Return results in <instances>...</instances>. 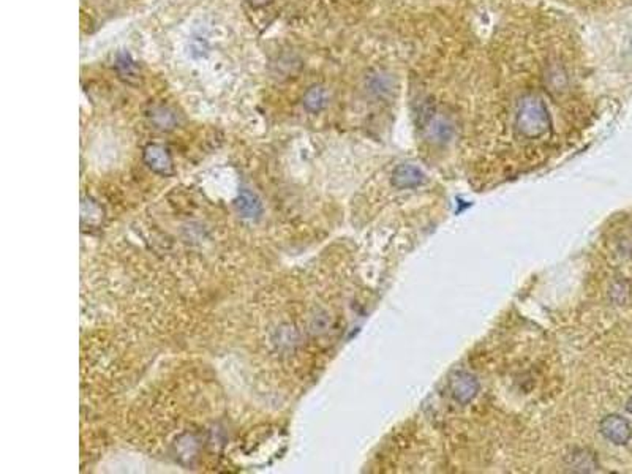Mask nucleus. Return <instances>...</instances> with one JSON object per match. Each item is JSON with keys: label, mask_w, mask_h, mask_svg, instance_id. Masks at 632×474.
<instances>
[{"label": "nucleus", "mask_w": 632, "mask_h": 474, "mask_svg": "<svg viewBox=\"0 0 632 474\" xmlns=\"http://www.w3.org/2000/svg\"><path fill=\"white\" fill-rule=\"evenodd\" d=\"M448 389L457 403L468 405L477 396L479 381L475 375H471L468 372H455L449 378Z\"/></svg>", "instance_id": "1"}, {"label": "nucleus", "mask_w": 632, "mask_h": 474, "mask_svg": "<svg viewBox=\"0 0 632 474\" xmlns=\"http://www.w3.org/2000/svg\"><path fill=\"white\" fill-rule=\"evenodd\" d=\"M600 429L605 439H609L610 443L620 446L626 444L632 435L628 420L618 415H610L607 417H604L601 420Z\"/></svg>", "instance_id": "2"}, {"label": "nucleus", "mask_w": 632, "mask_h": 474, "mask_svg": "<svg viewBox=\"0 0 632 474\" xmlns=\"http://www.w3.org/2000/svg\"><path fill=\"white\" fill-rule=\"evenodd\" d=\"M144 163L160 176H171L174 172L171 153L160 144H149L144 149Z\"/></svg>", "instance_id": "3"}, {"label": "nucleus", "mask_w": 632, "mask_h": 474, "mask_svg": "<svg viewBox=\"0 0 632 474\" xmlns=\"http://www.w3.org/2000/svg\"><path fill=\"white\" fill-rule=\"evenodd\" d=\"M424 182V174L421 170H417L412 165H400L397 166L394 174H392V184L397 189H415Z\"/></svg>", "instance_id": "4"}, {"label": "nucleus", "mask_w": 632, "mask_h": 474, "mask_svg": "<svg viewBox=\"0 0 632 474\" xmlns=\"http://www.w3.org/2000/svg\"><path fill=\"white\" fill-rule=\"evenodd\" d=\"M566 465L571 471L577 473H590L597 468V460L595 454H591L587 449H577L572 451L566 457Z\"/></svg>", "instance_id": "5"}, {"label": "nucleus", "mask_w": 632, "mask_h": 474, "mask_svg": "<svg viewBox=\"0 0 632 474\" xmlns=\"http://www.w3.org/2000/svg\"><path fill=\"white\" fill-rule=\"evenodd\" d=\"M237 211L244 218H250V220H258L261 217L263 213V204L259 201L258 196L255 193H251L249 190H242L241 195L237 198Z\"/></svg>", "instance_id": "6"}, {"label": "nucleus", "mask_w": 632, "mask_h": 474, "mask_svg": "<svg viewBox=\"0 0 632 474\" xmlns=\"http://www.w3.org/2000/svg\"><path fill=\"white\" fill-rule=\"evenodd\" d=\"M116 69H117L119 76H121V79H124L125 83L135 84V85L141 83V73H139V69L136 66V64L133 62L129 54H121L117 57Z\"/></svg>", "instance_id": "7"}, {"label": "nucleus", "mask_w": 632, "mask_h": 474, "mask_svg": "<svg viewBox=\"0 0 632 474\" xmlns=\"http://www.w3.org/2000/svg\"><path fill=\"white\" fill-rule=\"evenodd\" d=\"M150 120H152V124H154L160 130L174 129V125L177 122L174 112L168 108H165V106H157V108L152 109Z\"/></svg>", "instance_id": "8"}, {"label": "nucleus", "mask_w": 632, "mask_h": 474, "mask_svg": "<svg viewBox=\"0 0 632 474\" xmlns=\"http://www.w3.org/2000/svg\"><path fill=\"white\" fill-rule=\"evenodd\" d=\"M304 105H305V108H307L309 111H314V112L321 109L323 106L326 105L324 90L319 89V88H311L307 93H305Z\"/></svg>", "instance_id": "9"}, {"label": "nucleus", "mask_w": 632, "mask_h": 474, "mask_svg": "<svg viewBox=\"0 0 632 474\" xmlns=\"http://www.w3.org/2000/svg\"><path fill=\"white\" fill-rule=\"evenodd\" d=\"M249 4L251 6H255V8H261V6L272 4V0H249Z\"/></svg>", "instance_id": "10"}, {"label": "nucleus", "mask_w": 632, "mask_h": 474, "mask_svg": "<svg viewBox=\"0 0 632 474\" xmlns=\"http://www.w3.org/2000/svg\"><path fill=\"white\" fill-rule=\"evenodd\" d=\"M626 408H628V413L629 415L632 416V397L628 400V405H626Z\"/></svg>", "instance_id": "11"}, {"label": "nucleus", "mask_w": 632, "mask_h": 474, "mask_svg": "<svg viewBox=\"0 0 632 474\" xmlns=\"http://www.w3.org/2000/svg\"><path fill=\"white\" fill-rule=\"evenodd\" d=\"M631 49H632V38H631Z\"/></svg>", "instance_id": "12"}]
</instances>
